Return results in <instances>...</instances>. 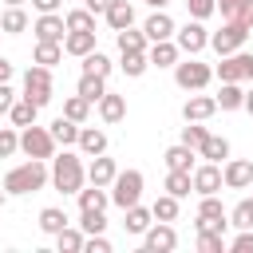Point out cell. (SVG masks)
Segmentation results:
<instances>
[{
    "label": "cell",
    "mask_w": 253,
    "mask_h": 253,
    "mask_svg": "<svg viewBox=\"0 0 253 253\" xmlns=\"http://www.w3.org/2000/svg\"><path fill=\"white\" fill-rule=\"evenodd\" d=\"M47 182H51V166L43 158H28V162H20V166H12L4 174V190L8 194H36Z\"/></svg>",
    "instance_id": "1"
},
{
    "label": "cell",
    "mask_w": 253,
    "mask_h": 253,
    "mask_svg": "<svg viewBox=\"0 0 253 253\" xmlns=\"http://www.w3.org/2000/svg\"><path fill=\"white\" fill-rule=\"evenodd\" d=\"M83 182H87V166H83V158L75 150H63V154L51 158V186L59 194H79Z\"/></svg>",
    "instance_id": "2"
},
{
    "label": "cell",
    "mask_w": 253,
    "mask_h": 253,
    "mask_svg": "<svg viewBox=\"0 0 253 253\" xmlns=\"http://www.w3.org/2000/svg\"><path fill=\"white\" fill-rule=\"evenodd\" d=\"M24 99H32L36 107H47L55 99V87H51V67L43 63H32L24 71Z\"/></svg>",
    "instance_id": "3"
},
{
    "label": "cell",
    "mask_w": 253,
    "mask_h": 253,
    "mask_svg": "<svg viewBox=\"0 0 253 253\" xmlns=\"http://www.w3.org/2000/svg\"><path fill=\"white\" fill-rule=\"evenodd\" d=\"M55 138H51V126H24L20 130V150L28 154V158H43V162H51L55 158Z\"/></svg>",
    "instance_id": "4"
},
{
    "label": "cell",
    "mask_w": 253,
    "mask_h": 253,
    "mask_svg": "<svg viewBox=\"0 0 253 253\" xmlns=\"http://www.w3.org/2000/svg\"><path fill=\"white\" fill-rule=\"evenodd\" d=\"M138 198H142V170H119L111 182V202L119 210H130L138 206Z\"/></svg>",
    "instance_id": "5"
},
{
    "label": "cell",
    "mask_w": 253,
    "mask_h": 253,
    "mask_svg": "<svg viewBox=\"0 0 253 253\" xmlns=\"http://www.w3.org/2000/svg\"><path fill=\"white\" fill-rule=\"evenodd\" d=\"M210 79H213V67H210V63H202V59H194V55L174 63V83H178L182 91H202Z\"/></svg>",
    "instance_id": "6"
},
{
    "label": "cell",
    "mask_w": 253,
    "mask_h": 253,
    "mask_svg": "<svg viewBox=\"0 0 253 253\" xmlns=\"http://www.w3.org/2000/svg\"><path fill=\"white\" fill-rule=\"evenodd\" d=\"M245 40H249V28L237 24V20H225L217 32H210V47H213L217 55H233V51H241Z\"/></svg>",
    "instance_id": "7"
},
{
    "label": "cell",
    "mask_w": 253,
    "mask_h": 253,
    "mask_svg": "<svg viewBox=\"0 0 253 253\" xmlns=\"http://www.w3.org/2000/svg\"><path fill=\"white\" fill-rule=\"evenodd\" d=\"M194 229H198V233H202V229H217V233H225V229H229V213H225V206L217 202V194H206V198H202Z\"/></svg>",
    "instance_id": "8"
},
{
    "label": "cell",
    "mask_w": 253,
    "mask_h": 253,
    "mask_svg": "<svg viewBox=\"0 0 253 253\" xmlns=\"http://www.w3.org/2000/svg\"><path fill=\"white\" fill-rule=\"evenodd\" d=\"M217 75H221V83H245V79H253V55H249V51L221 55Z\"/></svg>",
    "instance_id": "9"
},
{
    "label": "cell",
    "mask_w": 253,
    "mask_h": 253,
    "mask_svg": "<svg viewBox=\"0 0 253 253\" xmlns=\"http://www.w3.org/2000/svg\"><path fill=\"white\" fill-rule=\"evenodd\" d=\"M174 43H178L186 55H198L202 47H210V32L202 28V20H194V16H190V20L174 32Z\"/></svg>",
    "instance_id": "10"
},
{
    "label": "cell",
    "mask_w": 253,
    "mask_h": 253,
    "mask_svg": "<svg viewBox=\"0 0 253 253\" xmlns=\"http://www.w3.org/2000/svg\"><path fill=\"white\" fill-rule=\"evenodd\" d=\"M174 245H178V233H174L170 221H158V225H150V229L142 233V249H146V253H170Z\"/></svg>",
    "instance_id": "11"
},
{
    "label": "cell",
    "mask_w": 253,
    "mask_h": 253,
    "mask_svg": "<svg viewBox=\"0 0 253 253\" xmlns=\"http://www.w3.org/2000/svg\"><path fill=\"white\" fill-rule=\"evenodd\" d=\"M221 178H225V190H249L253 186V162L249 158H229L221 166Z\"/></svg>",
    "instance_id": "12"
},
{
    "label": "cell",
    "mask_w": 253,
    "mask_h": 253,
    "mask_svg": "<svg viewBox=\"0 0 253 253\" xmlns=\"http://www.w3.org/2000/svg\"><path fill=\"white\" fill-rule=\"evenodd\" d=\"M225 186V178H221V162H202V166H194V190L206 198V194H217Z\"/></svg>",
    "instance_id": "13"
},
{
    "label": "cell",
    "mask_w": 253,
    "mask_h": 253,
    "mask_svg": "<svg viewBox=\"0 0 253 253\" xmlns=\"http://www.w3.org/2000/svg\"><path fill=\"white\" fill-rule=\"evenodd\" d=\"M36 40H55V43H63L67 40V20L59 16V12H40V20H36Z\"/></svg>",
    "instance_id": "14"
},
{
    "label": "cell",
    "mask_w": 253,
    "mask_h": 253,
    "mask_svg": "<svg viewBox=\"0 0 253 253\" xmlns=\"http://www.w3.org/2000/svg\"><path fill=\"white\" fill-rule=\"evenodd\" d=\"M142 32H146V40L150 43H158V40H174V32H178V24L162 12V8H154V16H146V24H142Z\"/></svg>",
    "instance_id": "15"
},
{
    "label": "cell",
    "mask_w": 253,
    "mask_h": 253,
    "mask_svg": "<svg viewBox=\"0 0 253 253\" xmlns=\"http://www.w3.org/2000/svg\"><path fill=\"white\" fill-rule=\"evenodd\" d=\"M213 111H217V99H213V95H190V99L182 103V119H186V123H206Z\"/></svg>",
    "instance_id": "16"
},
{
    "label": "cell",
    "mask_w": 253,
    "mask_h": 253,
    "mask_svg": "<svg viewBox=\"0 0 253 253\" xmlns=\"http://www.w3.org/2000/svg\"><path fill=\"white\" fill-rule=\"evenodd\" d=\"M115 174H119V166H115V158H107V154H95L91 166H87V182H95V186H111Z\"/></svg>",
    "instance_id": "17"
},
{
    "label": "cell",
    "mask_w": 253,
    "mask_h": 253,
    "mask_svg": "<svg viewBox=\"0 0 253 253\" xmlns=\"http://www.w3.org/2000/svg\"><path fill=\"white\" fill-rule=\"evenodd\" d=\"M103 16H107V28H111V32H123V28L134 24V4H126V0H111V8H107Z\"/></svg>",
    "instance_id": "18"
},
{
    "label": "cell",
    "mask_w": 253,
    "mask_h": 253,
    "mask_svg": "<svg viewBox=\"0 0 253 253\" xmlns=\"http://www.w3.org/2000/svg\"><path fill=\"white\" fill-rule=\"evenodd\" d=\"M150 67H174L178 63V55H182V47L174 43V40H158V43H150Z\"/></svg>",
    "instance_id": "19"
},
{
    "label": "cell",
    "mask_w": 253,
    "mask_h": 253,
    "mask_svg": "<svg viewBox=\"0 0 253 253\" xmlns=\"http://www.w3.org/2000/svg\"><path fill=\"white\" fill-rule=\"evenodd\" d=\"M99 119H103V123H123V119H126V99L115 95V91H107V95L99 99Z\"/></svg>",
    "instance_id": "20"
},
{
    "label": "cell",
    "mask_w": 253,
    "mask_h": 253,
    "mask_svg": "<svg viewBox=\"0 0 253 253\" xmlns=\"http://www.w3.org/2000/svg\"><path fill=\"white\" fill-rule=\"evenodd\" d=\"M87 158H95V154H107V134L103 130H95V126H79V142H75Z\"/></svg>",
    "instance_id": "21"
},
{
    "label": "cell",
    "mask_w": 253,
    "mask_h": 253,
    "mask_svg": "<svg viewBox=\"0 0 253 253\" xmlns=\"http://www.w3.org/2000/svg\"><path fill=\"white\" fill-rule=\"evenodd\" d=\"M123 213H126V221H123V229H126V233H138V237H142V233L154 225V210L130 206V210H123Z\"/></svg>",
    "instance_id": "22"
},
{
    "label": "cell",
    "mask_w": 253,
    "mask_h": 253,
    "mask_svg": "<svg viewBox=\"0 0 253 253\" xmlns=\"http://www.w3.org/2000/svg\"><path fill=\"white\" fill-rule=\"evenodd\" d=\"M51 138H55L59 146H75V142H79V123L67 119V115H59V119L51 123Z\"/></svg>",
    "instance_id": "23"
},
{
    "label": "cell",
    "mask_w": 253,
    "mask_h": 253,
    "mask_svg": "<svg viewBox=\"0 0 253 253\" xmlns=\"http://www.w3.org/2000/svg\"><path fill=\"white\" fill-rule=\"evenodd\" d=\"M198 154H202L206 162H225V158H229V138H221V134H206V142L198 146Z\"/></svg>",
    "instance_id": "24"
},
{
    "label": "cell",
    "mask_w": 253,
    "mask_h": 253,
    "mask_svg": "<svg viewBox=\"0 0 253 253\" xmlns=\"http://www.w3.org/2000/svg\"><path fill=\"white\" fill-rule=\"evenodd\" d=\"M63 51L83 59L87 51H95V32H67V40H63Z\"/></svg>",
    "instance_id": "25"
},
{
    "label": "cell",
    "mask_w": 253,
    "mask_h": 253,
    "mask_svg": "<svg viewBox=\"0 0 253 253\" xmlns=\"http://www.w3.org/2000/svg\"><path fill=\"white\" fill-rule=\"evenodd\" d=\"M213 99H217L221 111H241V107H245V91H241V83H221V91H217Z\"/></svg>",
    "instance_id": "26"
},
{
    "label": "cell",
    "mask_w": 253,
    "mask_h": 253,
    "mask_svg": "<svg viewBox=\"0 0 253 253\" xmlns=\"http://www.w3.org/2000/svg\"><path fill=\"white\" fill-rule=\"evenodd\" d=\"M36 115H40V107H36L32 99H24V95H20V99L12 103V111H8L12 126H32V123H36Z\"/></svg>",
    "instance_id": "27"
},
{
    "label": "cell",
    "mask_w": 253,
    "mask_h": 253,
    "mask_svg": "<svg viewBox=\"0 0 253 253\" xmlns=\"http://www.w3.org/2000/svg\"><path fill=\"white\" fill-rule=\"evenodd\" d=\"M162 158H166V170H190V166H194V146L174 142V146H170Z\"/></svg>",
    "instance_id": "28"
},
{
    "label": "cell",
    "mask_w": 253,
    "mask_h": 253,
    "mask_svg": "<svg viewBox=\"0 0 253 253\" xmlns=\"http://www.w3.org/2000/svg\"><path fill=\"white\" fill-rule=\"evenodd\" d=\"M79 198V210H107V202H111V194H107V186H87V190H79L75 194Z\"/></svg>",
    "instance_id": "29"
},
{
    "label": "cell",
    "mask_w": 253,
    "mask_h": 253,
    "mask_svg": "<svg viewBox=\"0 0 253 253\" xmlns=\"http://www.w3.org/2000/svg\"><path fill=\"white\" fill-rule=\"evenodd\" d=\"M0 32H8V36L28 32V12H24V4H16V8H8V12L0 16Z\"/></svg>",
    "instance_id": "30"
},
{
    "label": "cell",
    "mask_w": 253,
    "mask_h": 253,
    "mask_svg": "<svg viewBox=\"0 0 253 253\" xmlns=\"http://www.w3.org/2000/svg\"><path fill=\"white\" fill-rule=\"evenodd\" d=\"M36 63H43V67H55L59 59H63V43H55V40H36V55H32Z\"/></svg>",
    "instance_id": "31"
},
{
    "label": "cell",
    "mask_w": 253,
    "mask_h": 253,
    "mask_svg": "<svg viewBox=\"0 0 253 253\" xmlns=\"http://www.w3.org/2000/svg\"><path fill=\"white\" fill-rule=\"evenodd\" d=\"M190 190H194V170H170V174H166V194L186 198Z\"/></svg>",
    "instance_id": "32"
},
{
    "label": "cell",
    "mask_w": 253,
    "mask_h": 253,
    "mask_svg": "<svg viewBox=\"0 0 253 253\" xmlns=\"http://www.w3.org/2000/svg\"><path fill=\"white\" fill-rule=\"evenodd\" d=\"M115 43H119V51H146V32H134V28H123V32H115Z\"/></svg>",
    "instance_id": "33"
},
{
    "label": "cell",
    "mask_w": 253,
    "mask_h": 253,
    "mask_svg": "<svg viewBox=\"0 0 253 253\" xmlns=\"http://www.w3.org/2000/svg\"><path fill=\"white\" fill-rule=\"evenodd\" d=\"M79 95H83V99H91V103H99V99L107 95V79H103V75H87V71H83V75H79Z\"/></svg>",
    "instance_id": "34"
},
{
    "label": "cell",
    "mask_w": 253,
    "mask_h": 253,
    "mask_svg": "<svg viewBox=\"0 0 253 253\" xmlns=\"http://www.w3.org/2000/svg\"><path fill=\"white\" fill-rule=\"evenodd\" d=\"M40 229L55 237L59 229H67V213H63L59 206H47V210H40Z\"/></svg>",
    "instance_id": "35"
},
{
    "label": "cell",
    "mask_w": 253,
    "mask_h": 253,
    "mask_svg": "<svg viewBox=\"0 0 253 253\" xmlns=\"http://www.w3.org/2000/svg\"><path fill=\"white\" fill-rule=\"evenodd\" d=\"M83 241H87V233H83V229H71V225L55 233V245H59V253H79V249H83Z\"/></svg>",
    "instance_id": "36"
},
{
    "label": "cell",
    "mask_w": 253,
    "mask_h": 253,
    "mask_svg": "<svg viewBox=\"0 0 253 253\" xmlns=\"http://www.w3.org/2000/svg\"><path fill=\"white\" fill-rule=\"evenodd\" d=\"M229 225H233V229H253V198H241V202L229 210Z\"/></svg>",
    "instance_id": "37"
},
{
    "label": "cell",
    "mask_w": 253,
    "mask_h": 253,
    "mask_svg": "<svg viewBox=\"0 0 253 253\" xmlns=\"http://www.w3.org/2000/svg\"><path fill=\"white\" fill-rule=\"evenodd\" d=\"M198 249H202V253H225L229 241H225V233H217V229H202V233H198Z\"/></svg>",
    "instance_id": "38"
},
{
    "label": "cell",
    "mask_w": 253,
    "mask_h": 253,
    "mask_svg": "<svg viewBox=\"0 0 253 253\" xmlns=\"http://www.w3.org/2000/svg\"><path fill=\"white\" fill-rule=\"evenodd\" d=\"M63 20H67V32H95V12H87V8H75Z\"/></svg>",
    "instance_id": "39"
},
{
    "label": "cell",
    "mask_w": 253,
    "mask_h": 253,
    "mask_svg": "<svg viewBox=\"0 0 253 253\" xmlns=\"http://www.w3.org/2000/svg\"><path fill=\"white\" fill-rule=\"evenodd\" d=\"M83 71H87V75H103V79H107V75H111V59L95 47V51H87V55H83Z\"/></svg>",
    "instance_id": "40"
},
{
    "label": "cell",
    "mask_w": 253,
    "mask_h": 253,
    "mask_svg": "<svg viewBox=\"0 0 253 253\" xmlns=\"http://www.w3.org/2000/svg\"><path fill=\"white\" fill-rule=\"evenodd\" d=\"M146 67H150V55H146V51H123V71H126L130 79H138Z\"/></svg>",
    "instance_id": "41"
},
{
    "label": "cell",
    "mask_w": 253,
    "mask_h": 253,
    "mask_svg": "<svg viewBox=\"0 0 253 253\" xmlns=\"http://www.w3.org/2000/svg\"><path fill=\"white\" fill-rule=\"evenodd\" d=\"M63 115H67V119H75V123H87V115H91V99H83V95L75 91V95L63 103Z\"/></svg>",
    "instance_id": "42"
},
{
    "label": "cell",
    "mask_w": 253,
    "mask_h": 253,
    "mask_svg": "<svg viewBox=\"0 0 253 253\" xmlns=\"http://www.w3.org/2000/svg\"><path fill=\"white\" fill-rule=\"evenodd\" d=\"M150 210H154V221H174V217H178V198H174V194H162Z\"/></svg>",
    "instance_id": "43"
},
{
    "label": "cell",
    "mask_w": 253,
    "mask_h": 253,
    "mask_svg": "<svg viewBox=\"0 0 253 253\" xmlns=\"http://www.w3.org/2000/svg\"><path fill=\"white\" fill-rule=\"evenodd\" d=\"M79 229H83V233H103V229H107L103 210H79Z\"/></svg>",
    "instance_id": "44"
},
{
    "label": "cell",
    "mask_w": 253,
    "mask_h": 253,
    "mask_svg": "<svg viewBox=\"0 0 253 253\" xmlns=\"http://www.w3.org/2000/svg\"><path fill=\"white\" fill-rule=\"evenodd\" d=\"M225 20H237V24H245V28H253V0H237L229 12H225Z\"/></svg>",
    "instance_id": "45"
},
{
    "label": "cell",
    "mask_w": 253,
    "mask_h": 253,
    "mask_svg": "<svg viewBox=\"0 0 253 253\" xmlns=\"http://www.w3.org/2000/svg\"><path fill=\"white\" fill-rule=\"evenodd\" d=\"M20 150V134L12 126H0V158H12Z\"/></svg>",
    "instance_id": "46"
},
{
    "label": "cell",
    "mask_w": 253,
    "mask_h": 253,
    "mask_svg": "<svg viewBox=\"0 0 253 253\" xmlns=\"http://www.w3.org/2000/svg\"><path fill=\"white\" fill-rule=\"evenodd\" d=\"M206 134H210V130H206V126H198V123H186V126H182V142H186V146H194V150L206 142Z\"/></svg>",
    "instance_id": "47"
},
{
    "label": "cell",
    "mask_w": 253,
    "mask_h": 253,
    "mask_svg": "<svg viewBox=\"0 0 253 253\" xmlns=\"http://www.w3.org/2000/svg\"><path fill=\"white\" fill-rule=\"evenodd\" d=\"M186 8H190L194 20H210L217 12V0H186Z\"/></svg>",
    "instance_id": "48"
},
{
    "label": "cell",
    "mask_w": 253,
    "mask_h": 253,
    "mask_svg": "<svg viewBox=\"0 0 253 253\" xmlns=\"http://www.w3.org/2000/svg\"><path fill=\"white\" fill-rule=\"evenodd\" d=\"M83 253H111V241H107L103 233H87V241H83Z\"/></svg>",
    "instance_id": "49"
},
{
    "label": "cell",
    "mask_w": 253,
    "mask_h": 253,
    "mask_svg": "<svg viewBox=\"0 0 253 253\" xmlns=\"http://www.w3.org/2000/svg\"><path fill=\"white\" fill-rule=\"evenodd\" d=\"M233 253H253V229H237V237L229 241Z\"/></svg>",
    "instance_id": "50"
},
{
    "label": "cell",
    "mask_w": 253,
    "mask_h": 253,
    "mask_svg": "<svg viewBox=\"0 0 253 253\" xmlns=\"http://www.w3.org/2000/svg\"><path fill=\"white\" fill-rule=\"evenodd\" d=\"M12 103H16V91H12L8 83H0V115H8V111H12Z\"/></svg>",
    "instance_id": "51"
},
{
    "label": "cell",
    "mask_w": 253,
    "mask_h": 253,
    "mask_svg": "<svg viewBox=\"0 0 253 253\" xmlns=\"http://www.w3.org/2000/svg\"><path fill=\"white\" fill-rule=\"evenodd\" d=\"M83 8H87V12H95V16H103V12L111 8V0H83Z\"/></svg>",
    "instance_id": "52"
},
{
    "label": "cell",
    "mask_w": 253,
    "mask_h": 253,
    "mask_svg": "<svg viewBox=\"0 0 253 253\" xmlns=\"http://www.w3.org/2000/svg\"><path fill=\"white\" fill-rule=\"evenodd\" d=\"M59 4H63V0H32L36 12H59Z\"/></svg>",
    "instance_id": "53"
},
{
    "label": "cell",
    "mask_w": 253,
    "mask_h": 253,
    "mask_svg": "<svg viewBox=\"0 0 253 253\" xmlns=\"http://www.w3.org/2000/svg\"><path fill=\"white\" fill-rule=\"evenodd\" d=\"M8 79H12V63L0 55V83H8Z\"/></svg>",
    "instance_id": "54"
},
{
    "label": "cell",
    "mask_w": 253,
    "mask_h": 253,
    "mask_svg": "<svg viewBox=\"0 0 253 253\" xmlns=\"http://www.w3.org/2000/svg\"><path fill=\"white\" fill-rule=\"evenodd\" d=\"M233 4H237V0H217V12H221V16H225V12H229V8H233Z\"/></svg>",
    "instance_id": "55"
},
{
    "label": "cell",
    "mask_w": 253,
    "mask_h": 253,
    "mask_svg": "<svg viewBox=\"0 0 253 253\" xmlns=\"http://www.w3.org/2000/svg\"><path fill=\"white\" fill-rule=\"evenodd\" d=\"M245 111L253 115V91H245Z\"/></svg>",
    "instance_id": "56"
},
{
    "label": "cell",
    "mask_w": 253,
    "mask_h": 253,
    "mask_svg": "<svg viewBox=\"0 0 253 253\" xmlns=\"http://www.w3.org/2000/svg\"><path fill=\"white\" fill-rule=\"evenodd\" d=\"M146 4H150V8H166L170 0H146Z\"/></svg>",
    "instance_id": "57"
},
{
    "label": "cell",
    "mask_w": 253,
    "mask_h": 253,
    "mask_svg": "<svg viewBox=\"0 0 253 253\" xmlns=\"http://www.w3.org/2000/svg\"><path fill=\"white\" fill-rule=\"evenodd\" d=\"M4 4H8V8H16V4H24V0H4Z\"/></svg>",
    "instance_id": "58"
},
{
    "label": "cell",
    "mask_w": 253,
    "mask_h": 253,
    "mask_svg": "<svg viewBox=\"0 0 253 253\" xmlns=\"http://www.w3.org/2000/svg\"><path fill=\"white\" fill-rule=\"evenodd\" d=\"M4 198H8V190H0V206H4Z\"/></svg>",
    "instance_id": "59"
}]
</instances>
